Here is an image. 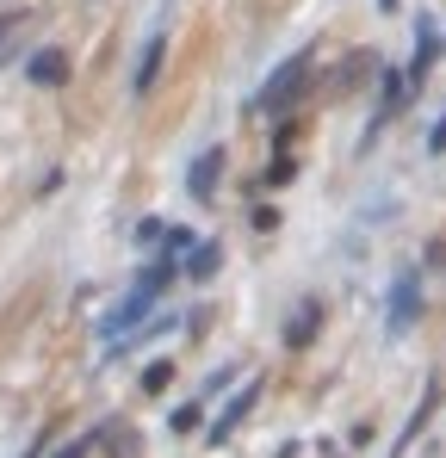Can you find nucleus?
<instances>
[{"label": "nucleus", "instance_id": "1", "mask_svg": "<svg viewBox=\"0 0 446 458\" xmlns=\"http://www.w3.org/2000/svg\"><path fill=\"white\" fill-rule=\"evenodd\" d=\"M304 81H310V63H304V56H292V63L273 75V87H261V93H254V112H286L297 93H304Z\"/></svg>", "mask_w": 446, "mask_h": 458}, {"label": "nucleus", "instance_id": "2", "mask_svg": "<svg viewBox=\"0 0 446 458\" xmlns=\"http://www.w3.org/2000/svg\"><path fill=\"white\" fill-rule=\"evenodd\" d=\"M416 310H422V279H416V273H403V279H397V292H390V335H403V328L416 322Z\"/></svg>", "mask_w": 446, "mask_h": 458}, {"label": "nucleus", "instance_id": "3", "mask_svg": "<svg viewBox=\"0 0 446 458\" xmlns=\"http://www.w3.org/2000/svg\"><path fill=\"white\" fill-rule=\"evenodd\" d=\"M254 396H261V384H242V390L223 403V415H218V428H211V440H229V434H236V428L254 415Z\"/></svg>", "mask_w": 446, "mask_h": 458}, {"label": "nucleus", "instance_id": "4", "mask_svg": "<svg viewBox=\"0 0 446 458\" xmlns=\"http://www.w3.org/2000/svg\"><path fill=\"white\" fill-rule=\"evenodd\" d=\"M63 75H69V56H63V50H38V56H31V81H38V87H56Z\"/></svg>", "mask_w": 446, "mask_h": 458}, {"label": "nucleus", "instance_id": "5", "mask_svg": "<svg viewBox=\"0 0 446 458\" xmlns=\"http://www.w3.org/2000/svg\"><path fill=\"white\" fill-rule=\"evenodd\" d=\"M434 403H441V384H428V396H422V409H416V415H409V428L397 434V446H390V458H403V446H409V440L422 434V421L434 415Z\"/></svg>", "mask_w": 446, "mask_h": 458}, {"label": "nucleus", "instance_id": "6", "mask_svg": "<svg viewBox=\"0 0 446 458\" xmlns=\"http://www.w3.org/2000/svg\"><path fill=\"white\" fill-rule=\"evenodd\" d=\"M428 63H434V19L416 25V63H409V75H403V81H422V75H428Z\"/></svg>", "mask_w": 446, "mask_h": 458}, {"label": "nucleus", "instance_id": "7", "mask_svg": "<svg viewBox=\"0 0 446 458\" xmlns=\"http://www.w3.org/2000/svg\"><path fill=\"white\" fill-rule=\"evenodd\" d=\"M316 316H322V304H316V298L292 310V322H286V341H292V347H304V341L316 335Z\"/></svg>", "mask_w": 446, "mask_h": 458}, {"label": "nucleus", "instance_id": "8", "mask_svg": "<svg viewBox=\"0 0 446 458\" xmlns=\"http://www.w3.org/2000/svg\"><path fill=\"white\" fill-rule=\"evenodd\" d=\"M155 75H161V38H149V44H143V56H137V81H131V87H137V93H149V87H155Z\"/></svg>", "mask_w": 446, "mask_h": 458}, {"label": "nucleus", "instance_id": "9", "mask_svg": "<svg viewBox=\"0 0 446 458\" xmlns=\"http://www.w3.org/2000/svg\"><path fill=\"white\" fill-rule=\"evenodd\" d=\"M218 174H223V149H211V155H199V161H193V180H186V186H193V192H211V186H218Z\"/></svg>", "mask_w": 446, "mask_h": 458}, {"label": "nucleus", "instance_id": "10", "mask_svg": "<svg viewBox=\"0 0 446 458\" xmlns=\"http://www.w3.org/2000/svg\"><path fill=\"white\" fill-rule=\"evenodd\" d=\"M149 304H155V298H143V292H131L124 304H118L112 316H106V322H99V328H106V335H118V328H124V322H137V316H143Z\"/></svg>", "mask_w": 446, "mask_h": 458}, {"label": "nucleus", "instance_id": "11", "mask_svg": "<svg viewBox=\"0 0 446 458\" xmlns=\"http://www.w3.org/2000/svg\"><path fill=\"white\" fill-rule=\"evenodd\" d=\"M218 260H223V248H218V242H205V248L193 254V279H205V273H218Z\"/></svg>", "mask_w": 446, "mask_h": 458}, {"label": "nucleus", "instance_id": "12", "mask_svg": "<svg viewBox=\"0 0 446 458\" xmlns=\"http://www.w3.org/2000/svg\"><path fill=\"white\" fill-rule=\"evenodd\" d=\"M167 378H174V366H167V360H155V366L143 372V390L155 396V390H167Z\"/></svg>", "mask_w": 446, "mask_h": 458}, {"label": "nucleus", "instance_id": "13", "mask_svg": "<svg viewBox=\"0 0 446 458\" xmlns=\"http://www.w3.org/2000/svg\"><path fill=\"white\" fill-rule=\"evenodd\" d=\"M428 149H434V155L446 149V112H441V124H434V131H428Z\"/></svg>", "mask_w": 446, "mask_h": 458}, {"label": "nucleus", "instance_id": "14", "mask_svg": "<svg viewBox=\"0 0 446 458\" xmlns=\"http://www.w3.org/2000/svg\"><path fill=\"white\" fill-rule=\"evenodd\" d=\"M87 446H93V440H69V446H63L56 458H87Z\"/></svg>", "mask_w": 446, "mask_h": 458}, {"label": "nucleus", "instance_id": "15", "mask_svg": "<svg viewBox=\"0 0 446 458\" xmlns=\"http://www.w3.org/2000/svg\"><path fill=\"white\" fill-rule=\"evenodd\" d=\"M0 44H6V31H0Z\"/></svg>", "mask_w": 446, "mask_h": 458}]
</instances>
